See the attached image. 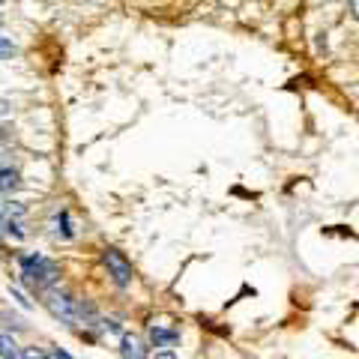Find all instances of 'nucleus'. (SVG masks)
<instances>
[{"label": "nucleus", "instance_id": "4", "mask_svg": "<svg viewBox=\"0 0 359 359\" xmlns=\"http://www.w3.org/2000/svg\"><path fill=\"white\" fill-rule=\"evenodd\" d=\"M120 353L126 356V359H147V347H144L138 339H135V335H123Z\"/></svg>", "mask_w": 359, "mask_h": 359}, {"label": "nucleus", "instance_id": "11", "mask_svg": "<svg viewBox=\"0 0 359 359\" xmlns=\"http://www.w3.org/2000/svg\"><path fill=\"white\" fill-rule=\"evenodd\" d=\"M351 9H353V15L359 18V0H351Z\"/></svg>", "mask_w": 359, "mask_h": 359}, {"label": "nucleus", "instance_id": "6", "mask_svg": "<svg viewBox=\"0 0 359 359\" xmlns=\"http://www.w3.org/2000/svg\"><path fill=\"white\" fill-rule=\"evenodd\" d=\"M18 171H13V168H0V192H13V189H18Z\"/></svg>", "mask_w": 359, "mask_h": 359}, {"label": "nucleus", "instance_id": "8", "mask_svg": "<svg viewBox=\"0 0 359 359\" xmlns=\"http://www.w3.org/2000/svg\"><path fill=\"white\" fill-rule=\"evenodd\" d=\"M21 359H51V356L45 353L42 347H25V351H21Z\"/></svg>", "mask_w": 359, "mask_h": 359}, {"label": "nucleus", "instance_id": "10", "mask_svg": "<svg viewBox=\"0 0 359 359\" xmlns=\"http://www.w3.org/2000/svg\"><path fill=\"white\" fill-rule=\"evenodd\" d=\"M153 359H177V356H174V353H171V351H162V353H156V356H153Z\"/></svg>", "mask_w": 359, "mask_h": 359}, {"label": "nucleus", "instance_id": "1", "mask_svg": "<svg viewBox=\"0 0 359 359\" xmlns=\"http://www.w3.org/2000/svg\"><path fill=\"white\" fill-rule=\"evenodd\" d=\"M21 278H25V285L33 290H48L60 278V273H57V266L51 261H45L42 255H27L25 261H21Z\"/></svg>", "mask_w": 359, "mask_h": 359}, {"label": "nucleus", "instance_id": "5", "mask_svg": "<svg viewBox=\"0 0 359 359\" xmlns=\"http://www.w3.org/2000/svg\"><path fill=\"white\" fill-rule=\"evenodd\" d=\"M0 359H21L18 341L13 332H0Z\"/></svg>", "mask_w": 359, "mask_h": 359}, {"label": "nucleus", "instance_id": "2", "mask_svg": "<svg viewBox=\"0 0 359 359\" xmlns=\"http://www.w3.org/2000/svg\"><path fill=\"white\" fill-rule=\"evenodd\" d=\"M45 306H48V311L54 314V318H60L66 323H75V320H81L84 314H93V309L84 306V302H78V299H72L66 290H48Z\"/></svg>", "mask_w": 359, "mask_h": 359}, {"label": "nucleus", "instance_id": "13", "mask_svg": "<svg viewBox=\"0 0 359 359\" xmlns=\"http://www.w3.org/2000/svg\"><path fill=\"white\" fill-rule=\"evenodd\" d=\"M54 359H69V353H63V351H54Z\"/></svg>", "mask_w": 359, "mask_h": 359}, {"label": "nucleus", "instance_id": "7", "mask_svg": "<svg viewBox=\"0 0 359 359\" xmlns=\"http://www.w3.org/2000/svg\"><path fill=\"white\" fill-rule=\"evenodd\" d=\"M150 339H153L156 344H171V341H177V332H174V330H159V327H153V330H150Z\"/></svg>", "mask_w": 359, "mask_h": 359}, {"label": "nucleus", "instance_id": "15", "mask_svg": "<svg viewBox=\"0 0 359 359\" xmlns=\"http://www.w3.org/2000/svg\"><path fill=\"white\" fill-rule=\"evenodd\" d=\"M0 6H4V0H0Z\"/></svg>", "mask_w": 359, "mask_h": 359}, {"label": "nucleus", "instance_id": "12", "mask_svg": "<svg viewBox=\"0 0 359 359\" xmlns=\"http://www.w3.org/2000/svg\"><path fill=\"white\" fill-rule=\"evenodd\" d=\"M6 111H9V105L4 102V99H0V117H4V114H6Z\"/></svg>", "mask_w": 359, "mask_h": 359}, {"label": "nucleus", "instance_id": "3", "mask_svg": "<svg viewBox=\"0 0 359 359\" xmlns=\"http://www.w3.org/2000/svg\"><path fill=\"white\" fill-rule=\"evenodd\" d=\"M105 266H108V273L114 276V282H117L120 287H126V285L132 282V264H129L117 249H108V252H105Z\"/></svg>", "mask_w": 359, "mask_h": 359}, {"label": "nucleus", "instance_id": "14", "mask_svg": "<svg viewBox=\"0 0 359 359\" xmlns=\"http://www.w3.org/2000/svg\"><path fill=\"white\" fill-rule=\"evenodd\" d=\"M4 228H6V219H4V216H0V233H4Z\"/></svg>", "mask_w": 359, "mask_h": 359}, {"label": "nucleus", "instance_id": "9", "mask_svg": "<svg viewBox=\"0 0 359 359\" xmlns=\"http://www.w3.org/2000/svg\"><path fill=\"white\" fill-rule=\"evenodd\" d=\"M13 54H15V45L9 42L4 33H0V60H4V57H13Z\"/></svg>", "mask_w": 359, "mask_h": 359}]
</instances>
